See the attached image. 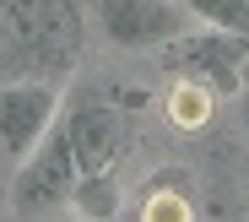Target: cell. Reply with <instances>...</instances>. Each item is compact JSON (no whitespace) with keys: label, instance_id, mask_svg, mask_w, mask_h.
<instances>
[{"label":"cell","instance_id":"1","mask_svg":"<svg viewBox=\"0 0 249 222\" xmlns=\"http://www.w3.org/2000/svg\"><path fill=\"white\" fill-rule=\"evenodd\" d=\"M71 0H0V60L6 81H49L76 60Z\"/></svg>","mask_w":249,"mask_h":222},{"label":"cell","instance_id":"2","mask_svg":"<svg viewBox=\"0 0 249 222\" xmlns=\"http://www.w3.org/2000/svg\"><path fill=\"white\" fill-rule=\"evenodd\" d=\"M98 33L114 49L152 55V49H174L179 38H190L200 22L179 6V0H87Z\"/></svg>","mask_w":249,"mask_h":222},{"label":"cell","instance_id":"3","mask_svg":"<svg viewBox=\"0 0 249 222\" xmlns=\"http://www.w3.org/2000/svg\"><path fill=\"white\" fill-rule=\"evenodd\" d=\"M162 55L179 71V81L200 87L206 98H244V87H249V43L228 38L217 27H195L190 38H179Z\"/></svg>","mask_w":249,"mask_h":222},{"label":"cell","instance_id":"4","mask_svg":"<svg viewBox=\"0 0 249 222\" xmlns=\"http://www.w3.org/2000/svg\"><path fill=\"white\" fill-rule=\"evenodd\" d=\"M76 185H81V163H76L71 130H65V114H60L49 141L11 173V206H17V217H49V211L71 206Z\"/></svg>","mask_w":249,"mask_h":222},{"label":"cell","instance_id":"5","mask_svg":"<svg viewBox=\"0 0 249 222\" xmlns=\"http://www.w3.org/2000/svg\"><path fill=\"white\" fill-rule=\"evenodd\" d=\"M60 125L54 81H0V163L22 168Z\"/></svg>","mask_w":249,"mask_h":222},{"label":"cell","instance_id":"6","mask_svg":"<svg viewBox=\"0 0 249 222\" xmlns=\"http://www.w3.org/2000/svg\"><path fill=\"white\" fill-rule=\"evenodd\" d=\"M65 130H71V147H76V163H81V179L119 173L124 141H130L119 103H108L98 92H76L71 109H65Z\"/></svg>","mask_w":249,"mask_h":222},{"label":"cell","instance_id":"7","mask_svg":"<svg viewBox=\"0 0 249 222\" xmlns=\"http://www.w3.org/2000/svg\"><path fill=\"white\" fill-rule=\"evenodd\" d=\"M124 190H119V173H98V179H81L71 195V211L81 222H119Z\"/></svg>","mask_w":249,"mask_h":222},{"label":"cell","instance_id":"8","mask_svg":"<svg viewBox=\"0 0 249 222\" xmlns=\"http://www.w3.org/2000/svg\"><path fill=\"white\" fill-rule=\"evenodd\" d=\"M141 222H195V206H190V190H184L179 173L146 185V195H141Z\"/></svg>","mask_w":249,"mask_h":222},{"label":"cell","instance_id":"9","mask_svg":"<svg viewBox=\"0 0 249 222\" xmlns=\"http://www.w3.org/2000/svg\"><path fill=\"white\" fill-rule=\"evenodd\" d=\"M179 6L195 22H206V27H217V33L249 43V0H179Z\"/></svg>","mask_w":249,"mask_h":222},{"label":"cell","instance_id":"10","mask_svg":"<svg viewBox=\"0 0 249 222\" xmlns=\"http://www.w3.org/2000/svg\"><path fill=\"white\" fill-rule=\"evenodd\" d=\"M238 119H244V136H249V87H244V98H238Z\"/></svg>","mask_w":249,"mask_h":222}]
</instances>
